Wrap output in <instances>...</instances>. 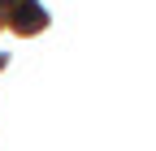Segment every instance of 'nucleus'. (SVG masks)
<instances>
[{
	"mask_svg": "<svg viewBox=\"0 0 156 151\" xmlns=\"http://www.w3.org/2000/svg\"><path fill=\"white\" fill-rule=\"evenodd\" d=\"M39 22H44V9H35V0H22V9H17V26L30 30V26H39Z\"/></svg>",
	"mask_w": 156,
	"mask_h": 151,
	"instance_id": "obj_1",
	"label": "nucleus"
}]
</instances>
